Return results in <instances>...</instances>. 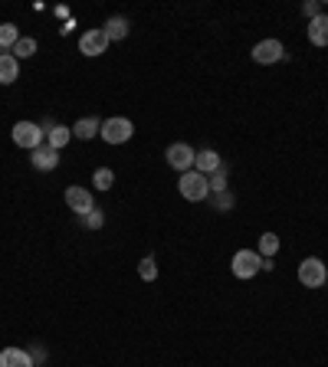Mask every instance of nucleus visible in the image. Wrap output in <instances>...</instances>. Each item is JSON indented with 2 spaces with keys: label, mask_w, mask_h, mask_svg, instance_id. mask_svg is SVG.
I'll use <instances>...</instances> for the list:
<instances>
[{
  "label": "nucleus",
  "mask_w": 328,
  "mask_h": 367,
  "mask_svg": "<svg viewBox=\"0 0 328 367\" xmlns=\"http://www.w3.org/2000/svg\"><path fill=\"white\" fill-rule=\"evenodd\" d=\"M69 141H73V128H66V125H53V128L46 131V144H50L53 151H63Z\"/></svg>",
  "instance_id": "obj_14"
},
{
  "label": "nucleus",
  "mask_w": 328,
  "mask_h": 367,
  "mask_svg": "<svg viewBox=\"0 0 328 367\" xmlns=\"http://www.w3.org/2000/svg\"><path fill=\"white\" fill-rule=\"evenodd\" d=\"M20 76V59H13L10 53H0V86H10Z\"/></svg>",
  "instance_id": "obj_13"
},
{
  "label": "nucleus",
  "mask_w": 328,
  "mask_h": 367,
  "mask_svg": "<svg viewBox=\"0 0 328 367\" xmlns=\"http://www.w3.org/2000/svg\"><path fill=\"white\" fill-rule=\"evenodd\" d=\"M98 135L109 141V144H125V141L135 135V125H131L128 119H121V115H115V119L102 121V128H98Z\"/></svg>",
  "instance_id": "obj_5"
},
{
  "label": "nucleus",
  "mask_w": 328,
  "mask_h": 367,
  "mask_svg": "<svg viewBox=\"0 0 328 367\" xmlns=\"http://www.w3.org/2000/svg\"><path fill=\"white\" fill-rule=\"evenodd\" d=\"M102 30H105V36H109V43L112 40H125V36H128V20H125V17H109Z\"/></svg>",
  "instance_id": "obj_17"
},
{
  "label": "nucleus",
  "mask_w": 328,
  "mask_h": 367,
  "mask_svg": "<svg viewBox=\"0 0 328 367\" xmlns=\"http://www.w3.org/2000/svg\"><path fill=\"white\" fill-rule=\"evenodd\" d=\"M98 128H102V121L98 119H79L76 125H73V138L89 141V138H96L98 135Z\"/></svg>",
  "instance_id": "obj_16"
},
{
  "label": "nucleus",
  "mask_w": 328,
  "mask_h": 367,
  "mask_svg": "<svg viewBox=\"0 0 328 367\" xmlns=\"http://www.w3.org/2000/svg\"><path fill=\"white\" fill-rule=\"evenodd\" d=\"M30 164L33 167H36V171H56V167H59V151H53V148H50V144H40V148H36V151H30Z\"/></svg>",
  "instance_id": "obj_10"
},
{
  "label": "nucleus",
  "mask_w": 328,
  "mask_h": 367,
  "mask_svg": "<svg viewBox=\"0 0 328 367\" xmlns=\"http://www.w3.org/2000/svg\"><path fill=\"white\" fill-rule=\"evenodd\" d=\"M92 184H96L98 190H112V184H115V174H112V167H98V171L92 174Z\"/></svg>",
  "instance_id": "obj_21"
},
{
  "label": "nucleus",
  "mask_w": 328,
  "mask_h": 367,
  "mask_svg": "<svg viewBox=\"0 0 328 367\" xmlns=\"http://www.w3.org/2000/svg\"><path fill=\"white\" fill-rule=\"evenodd\" d=\"M30 357H33V364H40V361L46 357V351H43V347H36V351H30Z\"/></svg>",
  "instance_id": "obj_27"
},
{
  "label": "nucleus",
  "mask_w": 328,
  "mask_h": 367,
  "mask_svg": "<svg viewBox=\"0 0 328 367\" xmlns=\"http://www.w3.org/2000/svg\"><path fill=\"white\" fill-rule=\"evenodd\" d=\"M164 158H167V164H171L174 171L184 174V171H194V158H197V151L191 148V144H187V141H174V144L167 148V154H164Z\"/></svg>",
  "instance_id": "obj_6"
},
{
  "label": "nucleus",
  "mask_w": 328,
  "mask_h": 367,
  "mask_svg": "<svg viewBox=\"0 0 328 367\" xmlns=\"http://www.w3.org/2000/svg\"><path fill=\"white\" fill-rule=\"evenodd\" d=\"M207 181H210V190H214V194L227 190V164H220V167H217L214 174H210Z\"/></svg>",
  "instance_id": "obj_22"
},
{
  "label": "nucleus",
  "mask_w": 328,
  "mask_h": 367,
  "mask_svg": "<svg viewBox=\"0 0 328 367\" xmlns=\"http://www.w3.org/2000/svg\"><path fill=\"white\" fill-rule=\"evenodd\" d=\"M233 204H237V197L230 194V190H220V194H217V200H214V207H217L220 214H227V210H230Z\"/></svg>",
  "instance_id": "obj_25"
},
{
  "label": "nucleus",
  "mask_w": 328,
  "mask_h": 367,
  "mask_svg": "<svg viewBox=\"0 0 328 367\" xmlns=\"http://www.w3.org/2000/svg\"><path fill=\"white\" fill-rule=\"evenodd\" d=\"M17 40H20V30L13 23H0V53H10Z\"/></svg>",
  "instance_id": "obj_18"
},
{
  "label": "nucleus",
  "mask_w": 328,
  "mask_h": 367,
  "mask_svg": "<svg viewBox=\"0 0 328 367\" xmlns=\"http://www.w3.org/2000/svg\"><path fill=\"white\" fill-rule=\"evenodd\" d=\"M299 282H302L306 289H322V285L328 282L325 262L318 260V256H308V260H302V266H299Z\"/></svg>",
  "instance_id": "obj_4"
},
{
  "label": "nucleus",
  "mask_w": 328,
  "mask_h": 367,
  "mask_svg": "<svg viewBox=\"0 0 328 367\" xmlns=\"http://www.w3.org/2000/svg\"><path fill=\"white\" fill-rule=\"evenodd\" d=\"M66 207L73 210V214H79V216H86L89 210H96V200H92V190L89 187H69L66 190Z\"/></svg>",
  "instance_id": "obj_8"
},
{
  "label": "nucleus",
  "mask_w": 328,
  "mask_h": 367,
  "mask_svg": "<svg viewBox=\"0 0 328 367\" xmlns=\"http://www.w3.org/2000/svg\"><path fill=\"white\" fill-rule=\"evenodd\" d=\"M230 269H233L237 279H253L256 272H262V256L256 253V249H240V253H233Z\"/></svg>",
  "instance_id": "obj_2"
},
{
  "label": "nucleus",
  "mask_w": 328,
  "mask_h": 367,
  "mask_svg": "<svg viewBox=\"0 0 328 367\" xmlns=\"http://www.w3.org/2000/svg\"><path fill=\"white\" fill-rule=\"evenodd\" d=\"M253 59L260 66H273V63H283L285 59V46L279 40H260L253 46Z\"/></svg>",
  "instance_id": "obj_7"
},
{
  "label": "nucleus",
  "mask_w": 328,
  "mask_h": 367,
  "mask_svg": "<svg viewBox=\"0 0 328 367\" xmlns=\"http://www.w3.org/2000/svg\"><path fill=\"white\" fill-rule=\"evenodd\" d=\"M177 190H181V197H184V200H191V204H200V200H207V194H210L207 174L184 171V174H181V181H177Z\"/></svg>",
  "instance_id": "obj_1"
},
{
  "label": "nucleus",
  "mask_w": 328,
  "mask_h": 367,
  "mask_svg": "<svg viewBox=\"0 0 328 367\" xmlns=\"http://www.w3.org/2000/svg\"><path fill=\"white\" fill-rule=\"evenodd\" d=\"M0 367H36V364H33L30 351H23V347H3L0 351Z\"/></svg>",
  "instance_id": "obj_11"
},
{
  "label": "nucleus",
  "mask_w": 328,
  "mask_h": 367,
  "mask_svg": "<svg viewBox=\"0 0 328 367\" xmlns=\"http://www.w3.org/2000/svg\"><path fill=\"white\" fill-rule=\"evenodd\" d=\"M33 53H36V40H33V36H20V40H17V46L10 50L13 59H30Z\"/></svg>",
  "instance_id": "obj_20"
},
{
  "label": "nucleus",
  "mask_w": 328,
  "mask_h": 367,
  "mask_svg": "<svg viewBox=\"0 0 328 367\" xmlns=\"http://www.w3.org/2000/svg\"><path fill=\"white\" fill-rule=\"evenodd\" d=\"M220 154L217 151H197V158H194V171H200V174H214L220 167Z\"/></svg>",
  "instance_id": "obj_15"
},
{
  "label": "nucleus",
  "mask_w": 328,
  "mask_h": 367,
  "mask_svg": "<svg viewBox=\"0 0 328 367\" xmlns=\"http://www.w3.org/2000/svg\"><path fill=\"white\" fill-rule=\"evenodd\" d=\"M138 276H142L144 282H154V279H158V266H154V256H144V260L138 262Z\"/></svg>",
  "instance_id": "obj_23"
},
{
  "label": "nucleus",
  "mask_w": 328,
  "mask_h": 367,
  "mask_svg": "<svg viewBox=\"0 0 328 367\" xmlns=\"http://www.w3.org/2000/svg\"><path fill=\"white\" fill-rule=\"evenodd\" d=\"M10 135H13V144L27 148V151H36L43 144V125H36V121H17Z\"/></svg>",
  "instance_id": "obj_3"
},
{
  "label": "nucleus",
  "mask_w": 328,
  "mask_h": 367,
  "mask_svg": "<svg viewBox=\"0 0 328 367\" xmlns=\"http://www.w3.org/2000/svg\"><path fill=\"white\" fill-rule=\"evenodd\" d=\"M79 223L86 230H102V223H105V216H102V210H89L86 216H79Z\"/></svg>",
  "instance_id": "obj_24"
},
{
  "label": "nucleus",
  "mask_w": 328,
  "mask_h": 367,
  "mask_svg": "<svg viewBox=\"0 0 328 367\" xmlns=\"http://www.w3.org/2000/svg\"><path fill=\"white\" fill-rule=\"evenodd\" d=\"M105 50H109V36H105V30H86L82 36H79V53L102 56Z\"/></svg>",
  "instance_id": "obj_9"
},
{
  "label": "nucleus",
  "mask_w": 328,
  "mask_h": 367,
  "mask_svg": "<svg viewBox=\"0 0 328 367\" xmlns=\"http://www.w3.org/2000/svg\"><path fill=\"white\" fill-rule=\"evenodd\" d=\"M308 43L328 46V13H318V17L308 20Z\"/></svg>",
  "instance_id": "obj_12"
},
{
  "label": "nucleus",
  "mask_w": 328,
  "mask_h": 367,
  "mask_svg": "<svg viewBox=\"0 0 328 367\" xmlns=\"http://www.w3.org/2000/svg\"><path fill=\"white\" fill-rule=\"evenodd\" d=\"M306 13H308V20H312V17H318V13H322V10H318V3H315V0H308V3H306Z\"/></svg>",
  "instance_id": "obj_26"
},
{
  "label": "nucleus",
  "mask_w": 328,
  "mask_h": 367,
  "mask_svg": "<svg viewBox=\"0 0 328 367\" xmlns=\"http://www.w3.org/2000/svg\"><path fill=\"white\" fill-rule=\"evenodd\" d=\"M256 253H260L262 260H273L276 253H279V237H276V233H262V237H260V249H256Z\"/></svg>",
  "instance_id": "obj_19"
}]
</instances>
